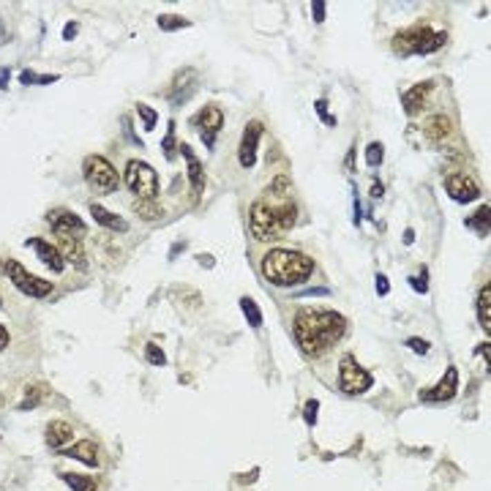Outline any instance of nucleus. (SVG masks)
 I'll use <instances>...</instances> for the list:
<instances>
[{"mask_svg":"<svg viewBox=\"0 0 491 491\" xmlns=\"http://www.w3.org/2000/svg\"><path fill=\"white\" fill-rule=\"evenodd\" d=\"M180 153H183V159L189 162V180H191L194 194H202V186H205V172H202V164L194 159V153H191V148H189V145H180Z\"/></svg>","mask_w":491,"mask_h":491,"instance_id":"a211bd4d","label":"nucleus"},{"mask_svg":"<svg viewBox=\"0 0 491 491\" xmlns=\"http://www.w3.org/2000/svg\"><path fill=\"white\" fill-rule=\"evenodd\" d=\"M298 218V211L292 202H278V205H268L265 200H257L251 205V235L257 240H273L281 232L292 229Z\"/></svg>","mask_w":491,"mask_h":491,"instance_id":"7ed1b4c3","label":"nucleus"},{"mask_svg":"<svg viewBox=\"0 0 491 491\" xmlns=\"http://www.w3.org/2000/svg\"><path fill=\"white\" fill-rule=\"evenodd\" d=\"M447 131H450V120H447L445 115H434V117H429V123H426V134H429L432 139H442Z\"/></svg>","mask_w":491,"mask_h":491,"instance_id":"393cba45","label":"nucleus"},{"mask_svg":"<svg viewBox=\"0 0 491 491\" xmlns=\"http://www.w3.org/2000/svg\"><path fill=\"white\" fill-rule=\"evenodd\" d=\"M28 246L30 249H36V257L50 268L52 273H60L63 271V265H66V260H63V254L55 249L52 243H47V240H39V238H30L28 240Z\"/></svg>","mask_w":491,"mask_h":491,"instance_id":"2eb2a0df","label":"nucleus"},{"mask_svg":"<svg viewBox=\"0 0 491 491\" xmlns=\"http://www.w3.org/2000/svg\"><path fill=\"white\" fill-rule=\"evenodd\" d=\"M172 145H175V123L169 126V131H166V137H164V156H166V159H172V156H175Z\"/></svg>","mask_w":491,"mask_h":491,"instance_id":"72a5a7b5","label":"nucleus"},{"mask_svg":"<svg viewBox=\"0 0 491 491\" xmlns=\"http://www.w3.org/2000/svg\"><path fill=\"white\" fill-rule=\"evenodd\" d=\"M126 186L139 197V200H156L159 194V175L148 162L131 159L126 164Z\"/></svg>","mask_w":491,"mask_h":491,"instance_id":"20e7f679","label":"nucleus"},{"mask_svg":"<svg viewBox=\"0 0 491 491\" xmlns=\"http://www.w3.org/2000/svg\"><path fill=\"white\" fill-rule=\"evenodd\" d=\"M85 180L96 189V191H102V194H109V191H115L117 189V172H115V166L104 159V156H88L85 159Z\"/></svg>","mask_w":491,"mask_h":491,"instance_id":"0eeeda50","label":"nucleus"},{"mask_svg":"<svg viewBox=\"0 0 491 491\" xmlns=\"http://www.w3.org/2000/svg\"><path fill=\"white\" fill-rule=\"evenodd\" d=\"M260 139H262V123L260 120H251L243 131V139H240V151H238V159L240 166L251 169L257 164V148H260Z\"/></svg>","mask_w":491,"mask_h":491,"instance_id":"9b49d317","label":"nucleus"},{"mask_svg":"<svg viewBox=\"0 0 491 491\" xmlns=\"http://www.w3.org/2000/svg\"><path fill=\"white\" fill-rule=\"evenodd\" d=\"M3 271L14 281V287L22 289V295H28V298H47V295L52 292V284H50V281L33 276L30 271H25L17 260H8V262L3 265Z\"/></svg>","mask_w":491,"mask_h":491,"instance_id":"423d86ee","label":"nucleus"},{"mask_svg":"<svg viewBox=\"0 0 491 491\" xmlns=\"http://www.w3.org/2000/svg\"><path fill=\"white\" fill-rule=\"evenodd\" d=\"M0 306H3V300H0Z\"/></svg>","mask_w":491,"mask_h":491,"instance_id":"c03bdc74","label":"nucleus"},{"mask_svg":"<svg viewBox=\"0 0 491 491\" xmlns=\"http://www.w3.org/2000/svg\"><path fill=\"white\" fill-rule=\"evenodd\" d=\"M90 216L96 218L99 227L112 229V232H126V218H120L117 213H109L104 205H90Z\"/></svg>","mask_w":491,"mask_h":491,"instance_id":"6ab92c4d","label":"nucleus"},{"mask_svg":"<svg viewBox=\"0 0 491 491\" xmlns=\"http://www.w3.org/2000/svg\"><path fill=\"white\" fill-rule=\"evenodd\" d=\"M191 123H194V128H200L205 148L213 151V148H216V134H218V128H221V123H224L221 109L213 107V104H208V107H202L194 117H191Z\"/></svg>","mask_w":491,"mask_h":491,"instance_id":"1a4fd4ad","label":"nucleus"},{"mask_svg":"<svg viewBox=\"0 0 491 491\" xmlns=\"http://www.w3.org/2000/svg\"><path fill=\"white\" fill-rule=\"evenodd\" d=\"M19 79H22V85H33V82H55L57 77H55V74H50V77H36L33 71H22Z\"/></svg>","mask_w":491,"mask_h":491,"instance_id":"473e14b6","label":"nucleus"},{"mask_svg":"<svg viewBox=\"0 0 491 491\" xmlns=\"http://www.w3.org/2000/svg\"><path fill=\"white\" fill-rule=\"evenodd\" d=\"M60 478L71 486L74 491H99L96 489V481L88 478V475H74V472H60Z\"/></svg>","mask_w":491,"mask_h":491,"instance_id":"b1692460","label":"nucleus"},{"mask_svg":"<svg viewBox=\"0 0 491 491\" xmlns=\"http://www.w3.org/2000/svg\"><path fill=\"white\" fill-rule=\"evenodd\" d=\"M71 426L66 423V421H52L50 426H47V445L55 447V450H63V445L71 439Z\"/></svg>","mask_w":491,"mask_h":491,"instance_id":"aec40b11","label":"nucleus"},{"mask_svg":"<svg viewBox=\"0 0 491 491\" xmlns=\"http://www.w3.org/2000/svg\"><path fill=\"white\" fill-rule=\"evenodd\" d=\"M314 271V262L292 249H273L262 260V276L273 287H298Z\"/></svg>","mask_w":491,"mask_h":491,"instance_id":"f03ea898","label":"nucleus"},{"mask_svg":"<svg viewBox=\"0 0 491 491\" xmlns=\"http://www.w3.org/2000/svg\"><path fill=\"white\" fill-rule=\"evenodd\" d=\"M145 358H148L151 363H156V366H164V363H166V355H164L156 344H148V347H145Z\"/></svg>","mask_w":491,"mask_h":491,"instance_id":"7c9ffc66","label":"nucleus"},{"mask_svg":"<svg viewBox=\"0 0 491 491\" xmlns=\"http://www.w3.org/2000/svg\"><path fill=\"white\" fill-rule=\"evenodd\" d=\"M47 221H50V227H52V232H63V235H74V238H82L85 235V221L77 216V213H71V211H66V208H57V211H50L47 213Z\"/></svg>","mask_w":491,"mask_h":491,"instance_id":"f8f14e48","label":"nucleus"},{"mask_svg":"<svg viewBox=\"0 0 491 491\" xmlns=\"http://www.w3.org/2000/svg\"><path fill=\"white\" fill-rule=\"evenodd\" d=\"M36 401H39V390H33V393H30V398L22 404V410H33V407H36Z\"/></svg>","mask_w":491,"mask_h":491,"instance_id":"ea45409f","label":"nucleus"},{"mask_svg":"<svg viewBox=\"0 0 491 491\" xmlns=\"http://www.w3.org/2000/svg\"><path fill=\"white\" fill-rule=\"evenodd\" d=\"M459 390V369L456 366H447L445 377L436 382V387L423 393V401H450Z\"/></svg>","mask_w":491,"mask_h":491,"instance_id":"4468645a","label":"nucleus"},{"mask_svg":"<svg viewBox=\"0 0 491 491\" xmlns=\"http://www.w3.org/2000/svg\"><path fill=\"white\" fill-rule=\"evenodd\" d=\"M410 284H412L418 292H426V289H429V273H426V268L421 271V276H418V278H410Z\"/></svg>","mask_w":491,"mask_h":491,"instance_id":"f704fd0d","label":"nucleus"},{"mask_svg":"<svg viewBox=\"0 0 491 491\" xmlns=\"http://www.w3.org/2000/svg\"><path fill=\"white\" fill-rule=\"evenodd\" d=\"M194 88H197V77H194V71H191V68L180 71V77H175V102H177V104L189 102V96H191Z\"/></svg>","mask_w":491,"mask_h":491,"instance_id":"412c9836","label":"nucleus"},{"mask_svg":"<svg viewBox=\"0 0 491 491\" xmlns=\"http://www.w3.org/2000/svg\"><path fill=\"white\" fill-rule=\"evenodd\" d=\"M317 412H320V401H306V410H303V418H306V423L309 426H314L317 423Z\"/></svg>","mask_w":491,"mask_h":491,"instance_id":"2f4dec72","label":"nucleus"},{"mask_svg":"<svg viewBox=\"0 0 491 491\" xmlns=\"http://www.w3.org/2000/svg\"><path fill=\"white\" fill-rule=\"evenodd\" d=\"M57 251L63 254V260H68L71 265H77L79 271H85L88 260H85V246H82V238H74V235H63L57 232Z\"/></svg>","mask_w":491,"mask_h":491,"instance_id":"ddd939ff","label":"nucleus"},{"mask_svg":"<svg viewBox=\"0 0 491 491\" xmlns=\"http://www.w3.org/2000/svg\"><path fill=\"white\" fill-rule=\"evenodd\" d=\"M60 453H66V456H71V459H77V461H82V464H88V467H96V464H99L96 445H93V442H88V439L77 442L74 447H63Z\"/></svg>","mask_w":491,"mask_h":491,"instance_id":"f3484780","label":"nucleus"},{"mask_svg":"<svg viewBox=\"0 0 491 491\" xmlns=\"http://www.w3.org/2000/svg\"><path fill=\"white\" fill-rule=\"evenodd\" d=\"M478 320L486 333H491V287L486 284L481 289V298H478Z\"/></svg>","mask_w":491,"mask_h":491,"instance_id":"4be33fe9","label":"nucleus"},{"mask_svg":"<svg viewBox=\"0 0 491 491\" xmlns=\"http://www.w3.org/2000/svg\"><path fill=\"white\" fill-rule=\"evenodd\" d=\"M137 112H139V117L145 120V128H148V131H153V128H156V123H159L156 109H151L148 104H137Z\"/></svg>","mask_w":491,"mask_h":491,"instance_id":"cd10ccee","label":"nucleus"},{"mask_svg":"<svg viewBox=\"0 0 491 491\" xmlns=\"http://www.w3.org/2000/svg\"><path fill=\"white\" fill-rule=\"evenodd\" d=\"M8 347V330L0 325V349H6Z\"/></svg>","mask_w":491,"mask_h":491,"instance_id":"a19ab883","label":"nucleus"},{"mask_svg":"<svg viewBox=\"0 0 491 491\" xmlns=\"http://www.w3.org/2000/svg\"><path fill=\"white\" fill-rule=\"evenodd\" d=\"M240 309H243V314H246L249 325L251 327L262 325V311H260V306H257L251 298H240Z\"/></svg>","mask_w":491,"mask_h":491,"instance_id":"a878e982","label":"nucleus"},{"mask_svg":"<svg viewBox=\"0 0 491 491\" xmlns=\"http://www.w3.org/2000/svg\"><path fill=\"white\" fill-rule=\"evenodd\" d=\"M134 211H137V216L142 218V221H159L164 216L162 205L156 200H137Z\"/></svg>","mask_w":491,"mask_h":491,"instance_id":"5701e85b","label":"nucleus"},{"mask_svg":"<svg viewBox=\"0 0 491 491\" xmlns=\"http://www.w3.org/2000/svg\"><path fill=\"white\" fill-rule=\"evenodd\" d=\"M366 164H369V166H380L382 164V145L380 142H372V145L366 148Z\"/></svg>","mask_w":491,"mask_h":491,"instance_id":"c85d7f7f","label":"nucleus"},{"mask_svg":"<svg viewBox=\"0 0 491 491\" xmlns=\"http://www.w3.org/2000/svg\"><path fill=\"white\" fill-rule=\"evenodd\" d=\"M311 8H314V22H322V19H325V3H322V0H314Z\"/></svg>","mask_w":491,"mask_h":491,"instance_id":"c9c22d12","label":"nucleus"},{"mask_svg":"<svg viewBox=\"0 0 491 491\" xmlns=\"http://www.w3.org/2000/svg\"><path fill=\"white\" fill-rule=\"evenodd\" d=\"M317 112H320V115L325 117V102H317Z\"/></svg>","mask_w":491,"mask_h":491,"instance_id":"37998d69","label":"nucleus"},{"mask_svg":"<svg viewBox=\"0 0 491 491\" xmlns=\"http://www.w3.org/2000/svg\"><path fill=\"white\" fill-rule=\"evenodd\" d=\"M292 330H295L298 347L306 355H320L344 336L347 320L338 311H327V309H300L295 314Z\"/></svg>","mask_w":491,"mask_h":491,"instance_id":"f257e3e1","label":"nucleus"},{"mask_svg":"<svg viewBox=\"0 0 491 491\" xmlns=\"http://www.w3.org/2000/svg\"><path fill=\"white\" fill-rule=\"evenodd\" d=\"M159 28H162V30L189 28V19H183V17H172V14H162V17H159Z\"/></svg>","mask_w":491,"mask_h":491,"instance_id":"bb28decb","label":"nucleus"},{"mask_svg":"<svg viewBox=\"0 0 491 491\" xmlns=\"http://www.w3.org/2000/svg\"><path fill=\"white\" fill-rule=\"evenodd\" d=\"M445 191H447V197L453 200V202H459V205H467V202H475L478 197H481V186L470 177V175H447V180H445Z\"/></svg>","mask_w":491,"mask_h":491,"instance_id":"9d476101","label":"nucleus"},{"mask_svg":"<svg viewBox=\"0 0 491 491\" xmlns=\"http://www.w3.org/2000/svg\"><path fill=\"white\" fill-rule=\"evenodd\" d=\"M77 30H79V25H77V22H68V25L63 28V39H66V41H71V39L77 36Z\"/></svg>","mask_w":491,"mask_h":491,"instance_id":"4c0bfd02","label":"nucleus"},{"mask_svg":"<svg viewBox=\"0 0 491 491\" xmlns=\"http://www.w3.org/2000/svg\"><path fill=\"white\" fill-rule=\"evenodd\" d=\"M387 289H390V287H387V278H385V276H377V295H387Z\"/></svg>","mask_w":491,"mask_h":491,"instance_id":"58836bf2","label":"nucleus"},{"mask_svg":"<svg viewBox=\"0 0 491 491\" xmlns=\"http://www.w3.org/2000/svg\"><path fill=\"white\" fill-rule=\"evenodd\" d=\"M338 382H341V390L349 393V396H358V393H366L372 387V374L352 358V355H344L341 358V366H338Z\"/></svg>","mask_w":491,"mask_h":491,"instance_id":"6e6552de","label":"nucleus"},{"mask_svg":"<svg viewBox=\"0 0 491 491\" xmlns=\"http://www.w3.org/2000/svg\"><path fill=\"white\" fill-rule=\"evenodd\" d=\"M412 240H415V232H412V229H407V232H404V243H412Z\"/></svg>","mask_w":491,"mask_h":491,"instance_id":"79ce46f5","label":"nucleus"},{"mask_svg":"<svg viewBox=\"0 0 491 491\" xmlns=\"http://www.w3.org/2000/svg\"><path fill=\"white\" fill-rule=\"evenodd\" d=\"M467 224H470V227H478V229L486 235V232H489V208H481V213L475 218H470Z\"/></svg>","mask_w":491,"mask_h":491,"instance_id":"c756f323","label":"nucleus"},{"mask_svg":"<svg viewBox=\"0 0 491 491\" xmlns=\"http://www.w3.org/2000/svg\"><path fill=\"white\" fill-rule=\"evenodd\" d=\"M407 347L418 349L421 355H426V352H429V344H426V341H418V338H407Z\"/></svg>","mask_w":491,"mask_h":491,"instance_id":"e433bc0d","label":"nucleus"},{"mask_svg":"<svg viewBox=\"0 0 491 491\" xmlns=\"http://www.w3.org/2000/svg\"><path fill=\"white\" fill-rule=\"evenodd\" d=\"M434 90V82H421V85H415L412 90H407L404 93V112L407 115H418L423 104H426V99H429V93Z\"/></svg>","mask_w":491,"mask_h":491,"instance_id":"dca6fc26","label":"nucleus"},{"mask_svg":"<svg viewBox=\"0 0 491 491\" xmlns=\"http://www.w3.org/2000/svg\"><path fill=\"white\" fill-rule=\"evenodd\" d=\"M445 44V33L432 28H412L396 39V50L404 55H429Z\"/></svg>","mask_w":491,"mask_h":491,"instance_id":"39448f33","label":"nucleus"}]
</instances>
